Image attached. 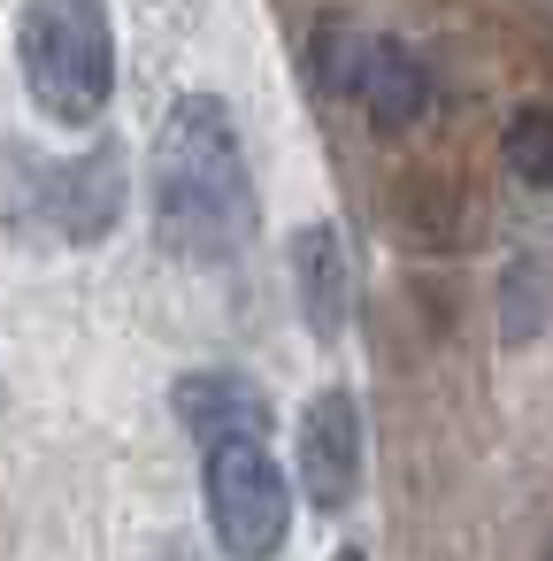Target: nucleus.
Here are the masks:
<instances>
[{"mask_svg":"<svg viewBox=\"0 0 553 561\" xmlns=\"http://www.w3.org/2000/svg\"><path fill=\"white\" fill-rule=\"evenodd\" d=\"M254 224H262V201H254V170L231 108L216 93H177L154 139V239L177 262L223 270L239 262Z\"/></svg>","mask_w":553,"mask_h":561,"instance_id":"f257e3e1","label":"nucleus"},{"mask_svg":"<svg viewBox=\"0 0 553 561\" xmlns=\"http://www.w3.org/2000/svg\"><path fill=\"white\" fill-rule=\"evenodd\" d=\"M124 216V154L93 147L70 162H47L32 147H0V231L55 239V247H101Z\"/></svg>","mask_w":553,"mask_h":561,"instance_id":"f03ea898","label":"nucleus"},{"mask_svg":"<svg viewBox=\"0 0 553 561\" xmlns=\"http://www.w3.org/2000/svg\"><path fill=\"white\" fill-rule=\"evenodd\" d=\"M16 62L55 124H93L116 93V32L101 0H24Z\"/></svg>","mask_w":553,"mask_h":561,"instance_id":"7ed1b4c3","label":"nucleus"},{"mask_svg":"<svg viewBox=\"0 0 553 561\" xmlns=\"http://www.w3.org/2000/svg\"><path fill=\"white\" fill-rule=\"evenodd\" d=\"M208 523L231 561H277L292 530V484L262 438H216L208 446Z\"/></svg>","mask_w":553,"mask_h":561,"instance_id":"20e7f679","label":"nucleus"},{"mask_svg":"<svg viewBox=\"0 0 553 561\" xmlns=\"http://www.w3.org/2000/svg\"><path fill=\"white\" fill-rule=\"evenodd\" d=\"M300 492L315 500V515H338L361 492V408L346 385H323L300 408Z\"/></svg>","mask_w":553,"mask_h":561,"instance_id":"39448f33","label":"nucleus"},{"mask_svg":"<svg viewBox=\"0 0 553 561\" xmlns=\"http://www.w3.org/2000/svg\"><path fill=\"white\" fill-rule=\"evenodd\" d=\"M170 415L200 446H216V438H269V392L254 377H239V369H193V377H177L170 385Z\"/></svg>","mask_w":553,"mask_h":561,"instance_id":"423d86ee","label":"nucleus"},{"mask_svg":"<svg viewBox=\"0 0 553 561\" xmlns=\"http://www.w3.org/2000/svg\"><path fill=\"white\" fill-rule=\"evenodd\" d=\"M292 293H300V323L331 346L346 331V308H354V270H346V239L331 224H308L292 239Z\"/></svg>","mask_w":553,"mask_h":561,"instance_id":"0eeeda50","label":"nucleus"},{"mask_svg":"<svg viewBox=\"0 0 553 561\" xmlns=\"http://www.w3.org/2000/svg\"><path fill=\"white\" fill-rule=\"evenodd\" d=\"M354 101L369 108L377 131L423 124V108H430V70H423V55L400 47V39H369V47H361V70H354Z\"/></svg>","mask_w":553,"mask_h":561,"instance_id":"6e6552de","label":"nucleus"},{"mask_svg":"<svg viewBox=\"0 0 553 561\" xmlns=\"http://www.w3.org/2000/svg\"><path fill=\"white\" fill-rule=\"evenodd\" d=\"M499 162H507L530 193H553V108H522V116L499 131Z\"/></svg>","mask_w":553,"mask_h":561,"instance_id":"1a4fd4ad","label":"nucleus"},{"mask_svg":"<svg viewBox=\"0 0 553 561\" xmlns=\"http://www.w3.org/2000/svg\"><path fill=\"white\" fill-rule=\"evenodd\" d=\"M361 32L354 24H323L315 39H308V85L315 93H354V70H361Z\"/></svg>","mask_w":553,"mask_h":561,"instance_id":"9d476101","label":"nucleus"},{"mask_svg":"<svg viewBox=\"0 0 553 561\" xmlns=\"http://www.w3.org/2000/svg\"><path fill=\"white\" fill-rule=\"evenodd\" d=\"M162 561H200V553H185V546H170V553H162Z\"/></svg>","mask_w":553,"mask_h":561,"instance_id":"9b49d317","label":"nucleus"},{"mask_svg":"<svg viewBox=\"0 0 553 561\" xmlns=\"http://www.w3.org/2000/svg\"><path fill=\"white\" fill-rule=\"evenodd\" d=\"M338 561H369V553H354V546H346V553H338Z\"/></svg>","mask_w":553,"mask_h":561,"instance_id":"f8f14e48","label":"nucleus"},{"mask_svg":"<svg viewBox=\"0 0 553 561\" xmlns=\"http://www.w3.org/2000/svg\"><path fill=\"white\" fill-rule=\"evenodd\" d=\"M545 561H553V546H545Z\"/></svg>","mask_w":553,"mask_h":561,"instance_id":"ddd939ff","label":"nucleus"}]
</instances>
